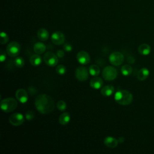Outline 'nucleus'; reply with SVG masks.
Here are the masks:
<instances>
[{"label":"nucleus","mask_w":154,"mask_h":154,"mask_svg":"<svg viewBox=\"0 0 154 154\" xmlns=\"http://www.w3.org/2000/svg\"><path fill=\"white\" fill-rule=\"evenodd\" d=\"M1 38H0V42L1 44L4 45L7 43L8 42L9 40V37L8 36V35L4 32H2L1 33Z\"/></svg>","instance_id":"27"},{"label":"nucleus","mask_w":154,"mask_h":154,"mask_svg":"<svg viewBox=\"0 0 154 154\" xmlns=\"http://www.w3.org/2000/svg\"><path fill=\"white\" fill-rule=\"evenodd\" d=\"M57 55L58 56V58H63L64 56V52L63 50H58L57 51Z\"/></svg>","instance_id":"30"},{"label":"nucleus","mask_w":154,"mask_h":154,"mask_svg":"<svg viewBox=\"0 0 154 154\" xmlns=\"http://www.w3.org/2000/svg\"><path fill=\"white\" fill-rule=\"evenodd\" d=\"M89 73L93 76H97L100 74V70L98 66L95 64L91 65L88 68Z\"/></svg>","instance_id":"22"},{"label":"nucleus","mask_w":154,"mask_h":154,"mask_svg":"<svg viewBox=\"0 0 154 154\" xmlns=\"http://www.w3.org/2000/svg\"><path fill=\"white\" fill-rule=\"evenodd\" d=\"M59 123L61 125H67L70 120V116L69 112H65L61 114L59 117Z\"/></svg>","instance_id":"19"},{"label":"nucleus","mask_w":154,"mask_h":154,"mask_svg":"<svg viewBox=\"0 0 154 154\" xmlns=\"http://www.w3.org/2000/svg\"><path fill=\"white\" fill-rule=\"evenodd\" d=\"M76 60L81 64L85 65L90 62V56L87 52L81 51L76 55Z\"/></svg>","instance_id":"10"},{"label":"nucleus","mask_w":154,"mask_h":154,"mask_svg":"<svg viewBox=\"0 0 154 154\" xmlns=\"http://www.w3.org/2000/svg\"><path fill=\"white\" fill-rule=\"evenodd\" d=\"M75 74L76 78L78 81L81 82H84L88 78L89 72L85 67L79 66L76 69Z\"/></svg>","instance_id":"8"},{"label":"nucleus","mask_w":154,"mask_h":154,"mask_svg":"<svg viewBox=\"0 0 154 154\" xmlns=\"http://www.w3.org/2000/svg\"><path fill=\"white\" fill-rule=\"evenodd\" d=\"M114 100L117 103L121 105H128L133 100V95L128 90H120L115 93Z\"/></svg>","instance_id":"2"},{"label":"nucleus","mask_w":154,"mask_h":154,"mask_svg":"<svg viewBox=\"0 0 154 154\" xmlns=\"http://www.w3.org/2000/svg\"><path fill=\"white\" fill-rule=\"evenodd\" d=\"M125 139L124 137H120L119 138L118 141H119V143H123L125 141Z\"/></svg>","instance_id":"33"},{"label":"nucleus","mask_w":154,"mask_h":154,"mask_svg":"<svg viewBox=\"0 0 154 154\" xmlns=\"http://www.w3.org/2000/svg\"><path fill=\"white\" fill-rule=\"evenodd\" d=\"M104 144L109 147V148H111V149H114L115 147H116L118 146L119 144V141L118 140H117L116 138L112 137H107L104 139Z\"/></svg>","instance_id":"14"},{"label":"nucleus","mask_w":154,"mask_h":154,"mask_svg":"<svg viewBox=\"0 0 154 154\" xmlns=\"http://www.w3.org/2000/svg\"><path fill=\"white\" fill-rule=\"evenodd\" d=\"M127 61L130 64H133L135 62V58L132 56H129L127 58Z\"/></svg>","instance_id":"32"},{"label":"nucleus","mask_w":154,"mask_h":154,"mask_svg":"<svg viewBox=\"0 0 154 154\" xmlns=\"http://www.w3.org/2000/svg\"><path fill=\"white\" fill-rule=\"evenodd\" d=\"M33 49L36 54H42L45 52L46 49V47L44 43L42 42H37L34 45Z\"/></svg>","instance_id":"18"},{"label":"nucleus","mask_w":154,"mask_h":154,"mask_svg":"<svg viewBox=\"0 0 154 154\" xmlns=\"http://www.w3.org/2000/svg\"><path fill=\"white\" fill-rule=\"evenodd\" d=\"M37 37L42 41H46L49 38V32L45 28H40L37 31Z\"/></svg>","instance_id":"21"},{"label":"nucleus","mask_w":154,"mask_h":154,"mask_svg":"<svg viewBox=\"0 0 154 154\" xmlns=\"http://www.w3.org/2000/svg\"><path fill=\"white\" fill-rule=\"evenodd\" d=\"M103 84V81L101 78L94 76L93 78L90 82V85L91 88L94 89H99L102 88V85Z\"/></svg>","instance_id":"13"},{"label":"nucleus","mask_w":154,"mask_h":154,"mask_svg":"<svg viewBox=\"0 0 154 154\" xmlns=\"http://www.w3.org/2000/svg\"><path fill=\"white\" fill-rule=\"evenodd\" d=\"M66 71H67L66 67L64 65H63V64L58 65L57 66V67H56V72L59 75H63L66 73Z\"/></svg>","instance_id":"25"},{"label":"nucleus","mask_w":154,"mask_h":154,"mask_svg":"<svg viewBox=\"0 0 154 154\" xmlns=\"http://www.w3.org/2000/svg\"><path fill=\"white\" fill-rule=\"evenodd\" d=\"M17 106V100L13 97H8L1 101V108L5 112H10L14 111Z\"/></svg>","instance_id":"3"},{"label":"nucleus","mask_w":154,"mask_h":154,"mask_svg":"<svg viewBox=\"0 0 154 154\" xmlns=\"http://www.w3.org/2000/svg\"><path fill=\"white\" fill-rule=\"evenodd\" d=\"M34 104L37 110L43 114L51 112L55 107L53 99L49 95L42 94L37 96L35 99Z\"/></svg>","instance_id":"1"},{"label":"nucleus","mask_w":154,"mask_h":154,"mask_svg":"<svg viewBox=\"0 0 154 154\" xmlns=\"http://www.w3.org/2000/svg\"><path fill=\"white\" fill-rule=\"evenodd\" d=\"M114 92V87L112 85H107L101 88L100 93L104 97H109Z\"/></svg>","instance_id":"15"},{"label":"nucleus","mask_w":154,"mask_h":154,"mask_svg":"<svg viewBox=\"0 0 154 154\" xmlns=\"http://www.w3.org/2000/svg\"><path fill=\"white\" fill-rule=\"evenodd\" d=\"M125 60L124 55L120 52L115 51L112 52L109 57L110 63L115 66H119L123 64Z\"/></svg>","instance_id":"6"},{"label":"nucleus","mask_w":154,"mask_h":154,"mask_svg":"<svg viewBox=\"0 0 154 154\" xmlns=\"http://www.w3.org/2000/svg\"><path fill=\"white\" fill-rule=\"evenodd\" d=\"M6 51L7 54L10 57H16L19 55L20 51V45L18 42L16 41L11 42L7 45Z\"/></svg>","instance_id":"5"},{"label":"nucleus","mask_w":154,"mask_h":154,"mask_svg":"<svg viewBox=\"0 0 154 154\" xmlns=\"http://www.w3.org/2000/svg\"><path fill=\"white\" fill-rule=\"evenodd\" d=\"M117 69L113 66H108L105 67L102 70V77L106 81H113L117 78Z\"/></svg>","instance_id":"4"},{"label":"nucleus","mask_w":154,"mask_h":154,"mask_svg":"<svg viewBox=\"0 0 154 154\" xmlns=\"http://www.w3.org/2000/svg\"><path fill=\"white\" fill-rule=\"evenodd\" d=\"M16 97L20 103H25L28 100V94L25 90L20 88L18 89L16 92Z\"/></svg>","instance_id":"12"},{"label":"nucleus","mask_w":154,"mask_h":154,"mask_svg":"<svg viewBox=\"0 0 154 154\" xmlns=\"http://www.w3.org/2000/svg\"><path fill=\"white\" fill-rule=\"evenodd\" d=\"M63 48L66 52H70L72 50V46L69 43H65L63 45Z\"/></svg>","instance_id":"29"},{"label":"nucleus","mask_w":154,"mask_h":154,"mask_svg":"<svg viewBox=\"0 0 154 154\" xmlns=\"http://www.w3.org/2000/svg\"><path fill=\"white\" fill-rule=\"evenodd\" d=\"M149 75V70L145 67L140 69L137 73V79L139 81H144Z\"/></svg>","instance_id":"16"},{"label":"nucleus","mask_w":154,"mask_h":154,"mask_svg":"<svg viewBox=\"0 0 154 154\" xmlns=\"http://www.w3.org/2000/svg\"><path fill=\"white\" fill-rule=\"evenodd\" d=\"M1 56H0V60H1V62H3L6 59V55H5V52L2 50H1Z\"/></svg>","instance_id":"31"},{"label":"nucleus","mask_w":154,"mask_h":154,"mask_svg":"<svg viewBox=\"0 0 154 154\" xmlns=\"http://www.w3.org/2000/svg\"><path fill=\"white\" fill-rule=\"evenodd\" d=\"M14 65L18 68H22L25 64V61L21 57H17L14 60Z\"/></svg>","instance_id":"24"},{"label":"nucleus","mask_w":154,"mask_h":154,"mask_svg":"<svg viewBox=\"0 0 154 154\" xmlns=\"http://www.w3.org/2000/svg\"><path fill=\"white\" fill-rule=\"evenodd\" d=\"M43 60L45 64L50 67L55 66L58 62V56L50 51L45 53L43 55Z\"/></svg>","instance_id":"7"},{"label":"nucleus","mask_w":154,"mask_h":154,"mask_svg":"<svg viewBox=\"0 0 154 154\" xmlns=\"http://www.w3.org/2000/svg\"><path fill=\"white\" fill-rule=\"evenodd\" d=\"M57 106L60 111H64L67 108V104L64 100H59L57 104Z\"/></svg>","instance_id":"26"},{"label":"nucleus","mask_w":154,"mask_h":154,"mask_svg":"<svg viewBox=\"0 0 154 154\" xmlns=\"http://www.w3.org/2000/svg\"><path fill=\"white\" fill-rule=\"evenodd\" d=\"M29 62L32 66H38L42 63V57L39 55V54H34L30 57Z\"/></svg>","instance_id":"20"},{"label":"nucleus","mask_w":154,"mask_h":154,"mask_svg":"<svg viewBox=\"0 0 154 154\" xmlns=\"http://www.w3.org/2000/svg\"><path fill=\"white\" fill-rule=\"evenodd\" d=\"M138 51L140 54L143 55H147L151 52V48L149 45L146 43H143L138 46Z\"/></svg>","instance_id":"17"},{"label":"nucleus","mask_w":154,"mask_h":154,"mask_svg":"<svg viewBox=\"0 0 154 154\" xmlns=\"http://www.w3.org/2000/svg\"><path fill=\"white\" fill-rule=\"evenodd\" d=\"M9 123L14 126H18L22 125L24 122L25 119L23 116L19 112H16L11 114L8 119Z\"/></svg>","instance_id":"9"},{"label":"nucleus","mask_w":154,"mask_h":154,"mask_svg":"<svg viewBox=\"0 0 154 154\" xmlns=\"http://www.w3.org/2000/svg\"><path fill=\"white\" fill-rule=\"evenodd\" d=\"M51 41L56 45H63L65 41V36L63 32L60 31H56L52 34Z\"/></svg>","instance_id":"11"},{"label":"nucleus","mask_w":154,"mask_h":154,"mask_svg":"<svg viewBox=\"0 0 154 154\" xmlns=\"http://www.w3.org/2000/svg\"><path fill=\"white\" fill-rule=\"evenodd\" d=\"M25 118L27 120L31 121L34 118V112L32 111H28L25 113Z\"/></svg>","instance_id":"28"},{"label":"nucleus","mask_w":154,"mask_h":154,"mask_svg":"<svg viewBox=\"0 0 154 154\" xmlns=\"http://www.w3.org/2000/svg\"><path fill=\"white\" fill-rule=\"evenodd\" d=\"M132 68L129 64H125L121 68V72L122 75L125 76L130 75L132 73Z\"/></svg>","instance_id":"23"}]
</instances>
